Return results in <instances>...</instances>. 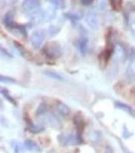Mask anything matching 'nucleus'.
<instances>
[{
	"instance_id": "1",
	"label": "nucleus",
	"mask_w": 135,
	"mask_h": 153,
	"mask_svg": "<svg viewBox=\"0 0 135 153\" xmlns=\"http://www.w3.org/2000/svg\"><path fill=\"white\" fill-rule=\"evenodd\" d=\"M58 139H59V143L64 146V147L69 144H81L83 143L80 134H72V133H61L58 137Z\"/></svg>"
},
{
	"instance_id": "2",
	"label": "nucleus",
	"mask_w": 135,
	"mask_h": 153,
	"mask_svg": "<svg viewBox=\"0 0 135 153\" xmlns=\"http://www.w3.org/2000/svg\"><path fill=\"white\" fill-rule=\"evenodd\" d=\"M43 53L48 56L49 59H56L61 55V47L58 43H49L44 48Z\"/></svg>"
},
{
	"instance_id": "3",
	"label": "nucleus",
	"mask_w": 135,
	"mask_h": 153,
	"mask_svg": "<svg viewBox=\"0 0 135 153\" xmlns=\"http://www.w3.org/2000/svg\"><path fill=\"white\" fill-rule=\"evenodd\" d=\"M44 40H45V35L43 34V31L36 30V31H34V33H31V35H30L31 45H33L34 48H36V49H39L43 45Z\"/></svg>"
},
{
	"instance_id": "4",
	"label": "nucleus",
	"mask_w": 135,
	"mask_h": 153,
	"mask_svg": "<svg viewBox=\"0 0 135 153\" xmlns=\"http://www.w3.org/2000/svg\"><path fill=\"white\" fill-rule=\"evenodd\" d=\"M23 8L29 13H33L40 8V3H39V0H24Z\"/></svg>"
},
{
	"instance_id": "5",
	"label": "nucleus",
	"mask_w": 135,
	"mask_h": 153,
	"mask_svg": "<svg viewBox=\"0 0 135 153\" xmlns=\"http://www.w3.org/2000/svg\"><path fill=\"white\" fill-rule=\"evenodd\" d=\"M24 148L27 151H29V152L41 153V147L35 141H31V139H25L24 141Z\"/></svg>"
},
{
	"instance_id": "6",
	"label": "nucleus",
	"mask_w": 135,
	"mask_h": 153,
	"mask_svg": "<svg viewBox=\"0 0 135 153\" xmlns=\"http://www.w3.org/2000/svg\"><path fill=\"white\" fill-rule=\"evenodd\" d=\"M86 23L91 29H96L99 27V19L95 13H90V14L86 15Z\"/></svg>"
},
{
	"instance_id": "7",
	"label": "nucleus",
	"mask_w": 135,
	"mask_h": 153,
	"mask_svg": "<svg viewBox=\"0 0 135 153\" xmlns=\"http://www.w3.org/2000/svg\"><path fill=\"white\" fill-rule=\"evenodd\" d=\"M56 112L63 117H68L70 114V108L65 103H63V102H58L56 103Z\"/></svg>"
},
{
	"instance_id": "8",
	"label": "nucleus",
	"mask_w": 135,
	"mask_h": 153,
	"mask_svg": "<svg viewBox=\"0 0 135 153\" xmlns=\"http://www.w3.org/2000/svg\"><path fill=\"white\" fill-rule=\"evenodd\" d=\"M115 107H117L118 109H121V111L126 112L128 114H130L131 117H135V111L133 109L130 105H128L125 103H121V102H115Z\"/></svg>"
},
{
	"instance_id": "9",
	"label": "nucleus",
	"mask_w": 135,
	"mask_h": 153,
	"mask_svg": "<svg viewBox=\"0 0 135 153\" xmlns=\"http://www.w3.org/2000/svg\"><path fill=\"white\" fill-rule=\"evenodd\" d=\"M74 122H75V126H76V129H78V134H81V132H83V129H84V127H85L84 119H83V117L80 116V114H78V116H75Z\"/></svg>"
},
{
	"instance_id": "10",
	"label": "nucleus",
	"mask_w": 135,
	"mask_h": 153,
	"mask_svg": "<svg viewBox=\"0 0 135 153\" xmlns=\"http://www.w3.org/2000/svg\"><path fill=\"white\" fill-rule=\"evenodd\" d=\"M13 13H6V15L4 18V25L6 28L9 29H14L15 28V24H14V20H13Z\"/></svg>"
},
{
	"instance_id": "11",
	"label": "nucleus",
	"mask_w": 135,
	"mask_h": 153,
	"mask_svg": "<svg viewBox=\"0 0 135 153\" xmlns=\"http://www.w3.org/2000/svg\"><path fill=\"white\" fill-rule=\"evenodd\" d=\"M78 48H79V50L83 54L86 53V50H88V39L85 36L80 38V39L78 40Z\"/></svg>"
},
{
	"instance_id": "12",
	"label": "nucleus",
	"mask_w": 135,
	"mask_h": 153,
	"mask_svg": "<svg viewBox=\"0 0 135 153\" xmlns=\"http://www.w3.org/2000/svg\"><path fill=\"white\" fill-rule=\"evenodd\" d=\"M117 55L119 56L120 60H125L126 58V49L121 44H117Z\"/></svg>"
},
{
	"instance_id": "13",
	"label": "nucleus",
	"mask_w": 135,
	"mask_h": 153,
	"mask_svg": "<svg viewBox=\"0 0 135 153\" xmlns=\"http://www.w3.org/2000/svg\"><path fill=\"white\" fill-rule=\"evenodd\" d=\"M44 74L46 75V76H49V78L54 79V80H58V82H64V78H63V76H61V75H59L58 73H55V72L45 71V72H44Z\"/></svg>"
},
{
	"instance_id": "14",
	"label": "nucleus",
	"mask_w": 135,
	"mask_h": 153,
	"mask_svg": "<svg viewBox=\"0 0 135 153\" xmlns=\"http://www.w3.org/2000/svg\"><path fill=\"white\" fill-rule=\"evenodd\" d=\"M126 74H128V76H129L130 79L135 80V59L131 60L129 68H128V73H126Z\"/></svg>"
},
{
	"instance_id": "15",
	"label": "nucleus",
	"mask_w": 135,
	"mask_h": 153,
	"mask_svg": "<svg viewBox=\"0 0 135 153\" xmlns=\"http://www.w3.org/2000/svg\"><path fill=\"white\" fill-rule=\"evenodd\" d=\"M110 4L114 10H120L121 5H123V0H110Z\"/></svg>"
},
{
	"instance_id": "16",
	"label": "nucleus",
	"mask_w": 135,
	"mask_h": 153,
	"mask_svg": "<svg viewBox=\"0 0 135 153\" xmlns=\"http://www.w3.org/2000/svg\"><path fill=\"white\" fill-rule=\"evenodd\" d=\"M48 112V107H46V104H44V103H41L40 105H39V108L36 109V114L38 116H41V114H45Z\"/></svg>"
},
{
	"instance_id": "17",
	"label": "nucleus",
	"mask_w": 135,
	"mask_h": 153,
	"mask_svg": "<svg viewBox=\"0 0 135 153\" xmlns=\"http://www.w3.org/2000/svg\"><path fill=\"white\" fill-rule=\"evenodd\" d=\"M48 1L51 4V5H54L55 8H63L64 6V4H63V0H48Z\"/></svg>"
},
{
	"instance_id": "18",
	"label": "nucleus",
	"mask_w": 135,
	"mask_h": 153,
	"mask_svg": "<svg viewBox=\"0 0 135 153\" xmlns=\"http://www.w3.org/2000/svg\"><path fill=\"white\" fill-rule=\"evenodd\" d=\"M1 93H3V95H4V97H5L6 99H8V100L10 102V103H13V104H16V103H15V100L13 99V98L10 97V95H9V92L6 91V89H1Z\"/></svg>"
},
{
	"instance_id": "19",
	"label": "nucleus",
	"mask_w": 135,
	"mask_h": 153,
	"mask_svg": "<svg viewBox=\"0 0 135 153\" xmlns=\"http://www.w3.org/2000/svg\"><path fill=\"white\" fill-rule=\"evenodd\" d=\"M1 82L4 83V82H8V83H16L15 82V79H13V78H10V76H5V75H1Z\"/></svg>"
},
{
	"instance_id": "20",
	"label": "nucleus",
	"mask_w": 135,
	"mask_h": 153,
	"mask_svg": "<svg viewBox=\"0 0 135 153\" xmlns=\"http://www.w3.org/2000/svg\"><path fill=\"white\" fill-rule=\"evenodd\" d=\"M11 146H13V148H14V151H15L16 153H20L21 149H20V146H19L18 143L15 144V142H11Z\"/></svg>"
},
{
	"instance_id": "21",
	"label": "nucleus",
	"mask_w": 135,
	"mask_h": 153,
	"mask_svg": "<svg viewBox=\"0 0 135 153\" xmlns=\"http://www.w3.org/2000/svg\"><path fill=\"white\" fill-rule=\"evenodd\" d=\"M66 16L70 18V19H73V20H78V19L81 18V14H76V15H75V14H74V15H73V14H68Z\"/></svg>"
},
{
	"instance_id": "22",
	"label": "nucleus",
	"mask_w": 135,
	"mask_h": 153,
	"mask_svg": "<svg viewBox=\"0 0 135 153\" xmlns=\"http://www.w3.org/2000/svg\"><path fill=\"white\" fill-rule=\"evenodd\" d=\"M94 1V0H80V3L83 4V5H85V6H88V5H90Z\"/></svg>"
},
{
	"instance_id": "23",
	"label": "nucleus",
	"mask_w": 135,
	"mask_h": 153,
	"mask_svg": "<svg viewBox=\"0 0 135 153\" xmlns=\"http://www.w3.org/2000/svg\"><path fill=\"white\" fill-rule=\"evenodd\" d=\"M130 28H131V31H133V34H134V36H135V20H134V22H131Z\"/></svg>"
},
{
	"instance_id": "24",
	"label": "nucleus",
	"mask_w": 135,
	"mask_h": 153,
	"mask_svg": "<svg viewBox=\"0 0 135 153\" xmlns=\"http://www.w3.org/2000/svg\"><path fill=\"white\" fill-rule=\"evenodd\" d=\"M120 146H121V148H123L124 153H130V152H129V151H128V149H125V147H124V146H123V144H120Z\"/></svg>"
}]
</instances>
